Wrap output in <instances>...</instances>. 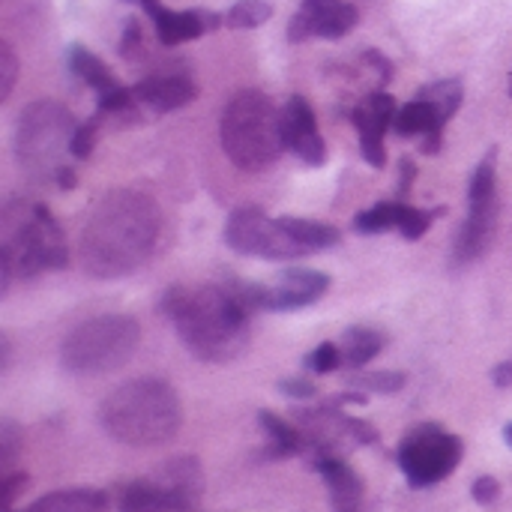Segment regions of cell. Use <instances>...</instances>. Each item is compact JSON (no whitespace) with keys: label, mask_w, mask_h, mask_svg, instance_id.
<instances>
[{"label":"cell","mask_w":512,"mask_h":512,"mask_svg":"<svg viewBox=\"0 0 512 512\" xmlns=\"http://www.w3.org/2000/svg\"><path fill=\"white\" fill-rule=\"evenodd\" d=\"M162 231L159 204L138 189L108 192L87 216L81 234V264L87 273L117 279L150 261Z\"/></svg>","instance_id":"6da1fadb"},{"label":"cell","mask_w":512,"mask_h":512,"mask_svg":"<svg viewBox=\"0 0 512 512\" xmlns=\"http://www.w3.org/2000/svg\"><path fill=\"white\" fill-rule=\"evenodd\" d=\"M183 345L204 363H231L249 348V309L237 291L201 285L171 288L162 297Z\"/></svg>","instance_id":"7a4b0ae2"},{"label":"cell","mask_w":512,"mask_h":512,"mask_svg":"<svg viewBox=\"0 0 512 512\" xmlns=\"http://www.w3.org/2000/svg\"><path fill=\"white\" fill-rule=\"evenodd\" d=\"M99 423L114 441L135 450H153L180 432L183 408L171 384L159 378H135L102 402Z\"/></svg>","instance_id":"3957f363"},{"label":"cell","mask_w":512,"mask_h":512,"mask_svg":"<svg viewBox=\"0 0 512 512\" xmlns=\"http://www.w3.org/2000/svg\"><path fill=\"white\" fill-rule=\"evenodd\" d=\"M69 261V246L48 213V207L36 201L15 198L3 207L0 222V264H3V288L18 279H30L45 270H60Z\"/></svg>","instance_id":"277c9868"},{"label":"cell","mask_w":512,"mask_h":512,"mask_svg":"<svg viewBox=\"0 0 512 512\" xmlns=\"http://www.w3.org/2000/svg\"><path fill=\"white\" fill-rule=\"evenodd\" d=\"M225 156L240 171H264L285 150L282 111L261 90H240L222 111L219 123Z\"/></svg>","instance_id":"5b68a950"},{"label":"cell","mask_w":512,"mask_h":512,"mask_svg":"<svg viewBox=\"0 0 512 512\" xmlns=\"http://www.w3.org/2000/svg\"><path fill=\"white\" fill-rule=\"evenodd\" d=\"M141 342V327L129 315H99L78 324L60 348V360L72 375H108L123 369Z\"/></svg>","instance_id":"8992f818"},{"label":"cell","mask_w":512,"mask_h":512,"mask_svg":"<svg viewBox=\"0 0 512 512\" xmlns=\"http://www.w3.org/2000/svg\"><path fill=\"white\" fill-rule=\"evenodd\" d=\"M78 123L75 117L54 99H39L27 105L18 117L15 153L18 162L36 177H57L63 168V156H72V135Z\"/></svg>","instance_id":"52a82bcc"},{"label":"cell","mask_w":512,"mask_h":512,"mask_svg":"<svg viewBox=\"0 0 512 512\" xmlns=\"http://www.w3.org/2000/svg\"><path fill=\"white\" fill-rule=\"evenodd\" d=\"M498 213H501V201H498V150H489L486 159L477 165L474 177H471V189H468V219L456 237V264H471L477 258L486 255L495 228H498Z\"/></svg>","instance_id":"ba28073f"},{"label":"cell","mask_w":512,"mask_h":512,"mask_svg":"<svg viewBox=\"0 0 512 512\" xmlns=\"http://www.w3.org/2000/svg\"><path fill=\"white\" fill-rule=\"evenodd\" d=\"M462 438L444 432L441 426H417L399 444V468L414 489H429L447 480L462 462Z\"/></svg>","instance_id":"9c48e42d"},{"label":"cell","mask_w":512,"mask_h":512,"mask_svg":"<svg viewBox=\"0 0 512 512\" xmlns=\"http://www.w3.org/2000/svg\"><path fill=\"white\" fill-rule=\"evenodd\" d=\"M225 240L234 252L267 261H291L309 255V249L288 231L285 219H270L261 207L234 210L225 225Z\"/></svg>","instance_id":"30bf717a"},{"label":"cell","mask_w":512,"mask_h":512,"mask_svg":"<svg viewBox=\"0 0 512 512\" xmlns=\"http://www.w3.org/2000/svg\"><path fill=\"white\" fill-rule=\"evenodd\" d=\"M330 288V276H324L321 270H285L273 285H243L234 288L237 297L243 300V306L252 309H267V312H294V309H306L312 303H318Z\"/></svg>","instance_id":"8fae6325"},{"label":"cell","mask_w":512,"mask_h":512,"mask_svg":"<svg viewBox=\"0 0 512 512\" xmlns=\"http://www.w3.org/2000/svg\"><path fill=\"white\" fill-rule=\"evenodd\" d=\"M357 6L345 0H303L297 15L288 24L291 42H306L312 36L321 39H342L357 24Z\"/></svg>","instance_id":"7c38bea8"},{"label":"cell","mask_w":512,"mask_h":512,"mask_svg":"<svg viewBox=\"0 0 512 512\" xmlns=\"http://www.w3.org/2000/svg\"><path fill=\"white\" fill-rule=\"evenodd\" d=\"M396 99L384 90L369 93L351 114L354 129L360 135V153L372 168H384L387 165V150H384V135L396 120Z\"/></svg>","instance_id":"4fadbf2b"},{"label":"cell","mask_w":512,"mask_h":512,"mask_svg":"<svg viewBox=\"0 0 512 512\" xmlns=\"http://www.w3.org/2000/svg\"><path fill=\"white\" fill-rule=\"evenodd\" d=\"M282 141L285 150H291L306 165H324L327 162V144L318 132V120L312 105L303 96H291L282 108Z\"/></svg>","instance_id":"5bb4252c"},{"label":"cell","mask_w":512,"mask_h":512,"mask_svg":"<svg viewBox=\"0 0 512 512\" xmlns=\"http://www.w3.org/2000/svg\"><path fill=\"white\" fill-rule=\"evenodd\" d=\"M144 12L150 15L153 27H156V36L165 42V45H180V42H189V39H198L204 36L207 30H216L225 18L216 15V12H207V9H186V12H177V9H168L162 6L159 0H141Z\"/></svg>","instance_id":"9a60e30c"},{"label":"cell","mask_w":512,"mask_h":512,"mask_svg":"<svg viewBox=\"0 0 512 512\" xmlns=\"http://www.w3.org/2000/svg\"><path fill=\"white\" fill-rule=\"evenodd\" d=\"M198 495L162 483H132L120 495V512H198Z\"/></svg>","instance_id":"2e32d148"},{"label":"cell","mask_w":512,"mask_h":512,"mask_svg":"<svg viewBox=\"0 0 512 512\" xmlns=\"http://www.w3.org/2000/svg\"><path fill=\"white\" fill-rule=\"evenodd\" d=\"M138 108L153 111V114H165V111H177L183 105H189L198 96V87L192 78L186 75H150L144 81H138L132 87Z\"/></svg>","instance_id":"e0dca14e"},{"label":"cell","mask_w":512,"mask_h":512,"mask_svg":"<svg viewBox=\"0 0 512 512\" xmlns=\"http://www.w3.org/2000/svg\"><path fill=\"white\" fill-rule=\"evenodd\" d=\"M444 126H447V120L423 96H417L414 102H408L405 108H399L396 111V120H393L396 135H402V138H420L423 141V153H438L441 150Z\"/></svg>","instance_id":"ac0fdd59"},{"label":"cell","mask_w":512,"mask_h":512,"mask_svg":"<svg viewBox=\"0 0 512 512\" xmlns=\"http://www.w3.org/2000/svg\"><path fill=\"white\" fill-rule=\"evenodd\" d=\"M318 474L324 477L330 498H333V512H360L363 504V480L357 477V471L342 462L333 453H321L315 462Z\"/></svg>","instance_id":"d6986e66"},{"label":"cell","mask_w":512,"mask_h":512,"mask_svg":"<svg viewBox=\"0 0 512 512\" xmlns=\"http://www.w3.org/2000/svg\"><path fill=\"white\" fill-rule=\"evenodd\" d=\"M27 512H108V498L96 489H66L39 498Z\"/></svg>","instance_id":"ffe728a7"},{"label":"cell","mask_w":512,"mask_h":512,"mask_svg":"<svg viewBox=\"0 0 512 512\" xmlns=\"http://www.w3.org/2000/svg\"><path fill=\"white\" fill-rule=\"evenodd\" d=\"M69 69H72L87 87H93L99 96H105V93H111V90L120 87V81L114 78V72H111L96 54H90L84 45H72V48H69Z\"/></svg>","instance_id":"44dd1931"},{"label":"cell","mask_w":512,"mask_h":512,"mask_svg":"<svg viewBox=\"0 0 512 512\" xmlns=\"http://www.w3.org/2000/svg\"><path fill=\"white\" fill-rule=\"evenodd\" d=\"M342 363H348L351 369H363L369 360H375L384 348V336L372 327H351L342 336Z\"/></svg>","instance_id":"7402d4cb"},{"label":"cell","mask_w":512,"mask_h":512,"mask_svg":"<svg viewBox=\"0 0 512 512\" xmlns=\"http://www.w3.org/2000/svg\"><path fill=\"white\" fill-rule=\"evenodd\" d=\"M258 423H261V429L267 432V438H270V456H294V453H300L303 450V432L300 429H294L288 420H282V417H276V414H270V411H261L258 414Z\"/></svg>","instance_id":"603a6c76"},{"label":"cell","mask_w":512,"mask_h":512,"mask_svg":"<svg viewBox=\"0 0 512 512\" xmlns=\"http://www.w3.org/2000/svg\"><path fill=\"white\" fill-rule=\"evenodd\" d=\"M285 225L288 231L309 249V252H321V249H330L342 240V234L327 225V222H315V219H300V216H285Z\"/></svg>","instance_id":"cb8c5ba5"},{"label":"cell","mask_w":512,"mask_h":512,"mask_svg":"<svg viewBox=\"0 0 512 512\" xmlns=\"http://www.w3.org/2000/svg\"><path fill=\"white\" fill-rule=\"evenodd\" d=\"M420 96H423L426 102H432V105H435V111H438L444 120H450V117L459 111V105H462L465 87H462V81H459V78H444V81H435V84L423 87V90H420Z\"/></svg>","instance_id":"d4e9b609"},{"label":"cell","mask_w":512,"mask_h":512,"mask_svg":"<svg viewBox=\"0 0 512 512\" xmlns=\"http://www.w3.org/2000/svg\"><path fill=\"white\" fill-rule=\"evenodd\" d=\"M399 210H402V201H381V204L363 210L354 219V228L360 234H384V231H393V228H399Z\"/></svg>","instance_id":"484cf974"},{"label":"cell","mask_w":512,"mask_h":512,"mask_svg":"<svg viewBox=\"0 0 512 512\" xmlns=\"http://www.w3.org/2000/svg\"><path fill=\"white\" fill-rule=\"evenodd\" d=\"M273 18V3L267 0H240L225 12V24L231 30H252Z\"/></svg>","instance_id":"4316f807"},{"label":"cell","mask_w":512,"mask_h":512,"mask_svg":"<svg viewBox=\"0 0 512 512\" xmlns=\"http://www.w3.org/2000/svg\"><path fill=\"white\" fill-rule=\"evenodd\" d=\"M405 381L408 378L402 372H363V375H354L348 384L366 393H399Z\"/></svg>","instance_id":"83f0119b"},{"label":"cell","mask_w":512,"mask_h":512,"mask_svg":"<svg viewBox=\"0 0 512 512\" xmlns=\"http://www.w3.org/2000/svg\"><path fill=\"white\" fill-rule=\"evenodd\" d=\"M432 213L429 210H420V207H411L402 201V210H399V234L408 237V240H420L429 228H432Z\"/></svg>","instance_id":"f1b7e54d"},{"label":"cell","mask_w":512,"mask_h":512,"mask_svg":"<svg viewBox=\"0 0 512 512\" xmlns=\"http://www.w3.org/2000/svg\"><path fill=\"white\" fill-rule=\"evenodd\" d=\"M342 363V348H336L333 342H321L309 357H306V366L315 372V375H330L336 372Z\"/></svg>","instance_id":"f546056e"},{"label":"cell","mask_w":512,"mask_h":512,"mask_svg":"<svg viewBox=\"0 0 512 512\" xmlns=\"http://www.w3.org/2000/svg\"><path fill=\"white\" fill-rule=\"evenodd\" d=\"M96 129H99V117H96V114H93L90 120L78 123V129H75V135H72V156H75V159H87V156H90V150H93V144H96Z\"/></svg>","instance_id":"4dcf8cb0"},{"label":"cell","mask_w":512,"mask_h":512,"mask_svg":"<svg viewBox=\"0 0 512 512\" xmlns=\"http://www.w3.org/2000/svg\"><path fill=\"white\" fill-rule=\"evenodd\" d=\"M15 75H18V60L9 42L0 45V99H9L12 87H15Z\"/></svg>","instance_id":"1f68e13d"},{"label":"cell","mask_w":512,"mask_h":512,"mask_svg":"<svg viewBox=\"0 0 512 512\" xmlns=\"http://www.w3.org/2000/svg\"><path fill=\"white\" fill-rule=\"evenodd\" d=\"M471 495H474V501H477V504L492 507V504L498 501V495H501V483H498L495 477H480V480H474Z\"/></svg>","instance_id":"d6a6232c"},{"label":"cell","mask_w":512,"mask_h":512,"mask_svg":"<svg viewBox=\"0 0 512 512\" xmlns=\"http://www.w3.org/2000/svg\"><path fill=\"white\" fill-rule=\"evenodd\" d=\"M21 489H27V474H15L3 480V512H12V504Z\"/></svg>","instance_id":"836d02e7"},{"label":"cell","mask_w":512,"mask_h":512,"mask_svg":"<svg viewBox=\"0 0 512 512\" xmlns=\"http://www.w3.org/2000/svg\"><path fill=\"white\" fill-rule=\"evenodd\" d=\"M279 390H282L285 396H294V399H312V396H315V384H309V381H303V378H288V381L279 384Z\"/></svg>","instance_id":"e575fe53"},{"label":"cell","mask_w":512,"mask_h":512,"mask_svg":"<svg viewBox=\"0 0 512 512\" xmlns=\"http://www.w3.org/2000/svg\"><path fill=\"white\" fill-rule=\"evenodd\" d=\"M141 45V30H138V21L132 18L129 24H126V33H123V42H120V51L126 54V57H132V51Z\"/></svg>","instance_id":"d590c367"},{"label":"cell","mask_w":512,"mask_h":512,"mask_svg":"<svg viewBox=\"0 0 512 512\" xmlns=\"http://www.w3.org/2000/svg\"><path fill=\"white\" fill-rule=\"evenodd\" d=\"M54 183H57L60 189H75V183H78V180H75V171H72L69 165H63V168L57 171Z\"/></svg>","instance_id":"8d00e7d4"},{"label":"cell","mask_w":512,"mask_h":512,"mask_svg":"<svg viewBox=\"0 0 512 512\" xmlns=\"http://www.w3.org/2000/svg\"><path fill=\"white\" fill-rule=\"evenodd\" d=\"M492 381L498 384V387H510L512 384V363H501L495 372H492Z\"/></svg>","instance_id":"74e56055"},{"label":"cell","mask_w":512,"mask_h":512,"mask_svg":"<svg viewBox=\"0 0 512 512\" xmlns=\"http://www.w3.org/2000/svg\"><path fill=\"white\" fill-rule=\"evenodd\" d=\"M504 441H507V444H510V447H512V423H510V426H507V429H504Z\"/></svg>","instance_id":"f35d334b"},{"label":"cell","mask_w":512,"mask_h":512,"mask_svg":"<svg viewBox=\"0 0 512 512\" xmlns=\"http://www.w3.org/2000/svg\"><path fill=\"white\" fill-rule=\"evenodd\" d=\"M129 3H141V0H129Z\"/></svg>","instance_id":"ab89813d"},{"label":"cell","mask_w":512,"mask_h":512,"mask_svg":"<svg viewBox=\"0 0 512 512\" xmlns=\"http://www.w3.org/2000/svg\"><path fill=\"white\" fill-rule=\"evenodd\" d=\"M510 93H512V78H510Z\"/></svg>","instance_id":"60d3db41"}]
</instances>
